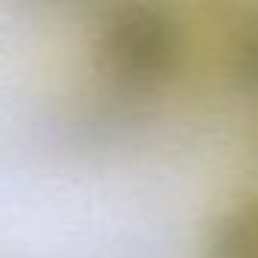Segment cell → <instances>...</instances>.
Returning a JSON list of instances; mask_svg holds the SVG:
<instances>
[{
  "mask_svg": "<svg viewBox=\"0 0 258 258\" xmlns=\"http://www.w3.org/2000/svg\"><path fill=\"white\" fill-rule=\"evenodd\" d=\"M97 67L124 91L170 82L185 58L179 19L158 4H124L106 13L94 37Z\"/></svg>",
  "mask_w": 258,
  "mask_h": 258,
  "instance_id": "1",
  "label": "cell"
},
{
  "mask_svg": "<svg viewBox=\"0 0 258 258\" xmlns=\"http://www.w3.org/2000/svg\"><path fill=\"white\" fill-rule=\"evenodd\" d=\"M207 258H258V198L234 201L213 219Z\"/></svg>",
  "mask_w": 258,
  "mask_h": 258,
  "instance_id": "2",
  "label": "cell"
},
{
  "mask_svg": "<svg viewBox=\"0 0 258 258\" xmlns=\"http://www.w3.org/2000/svg\"><path fill=\"white\" fill-rule=\"evenodd\" d=\"M225 46H228L225 61H228V70H231L234 82L240 88L258 94V7L246 10L234 22Z\"/></svg>",
  "mask_w": 258,
  "mask_h": 258,
  "instance_id": "3",
  "label": "cell"
}]
</instances>
